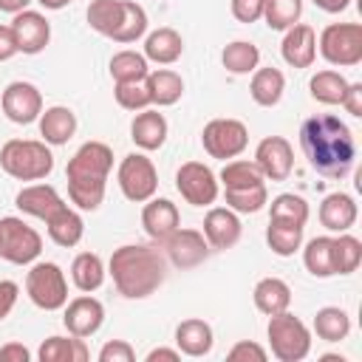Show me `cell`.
<instances>
[{
	"mask_svg": "<svg viewBox=\"0 0 362 362\" xmlns=\"http://www.w3.org/2000/svg\"><path fill=\"white\" fill-rule=\"evenodd\" d=\"M232 362H240V359H255V362H266V348H260L257 342H249V339H243V342H238V345H232L229 348V354H226Z\"/></svg>",
	"mask_w": 362,
	"mask_h": 362,
	"instance_id": "bcb514c9",
	"label": "cell"
},
{
	"mask_svg": "<svg viewBox=\"0 0 362 362\" xmlns=\"http://www.w3.org/2000/svg\"><path fill=\"white\" fill-rule=\"evenodd\" d=\"M62 322H65L68 334L85 339V337H90V334H96V331L102 328V322H105V305H102L96 297H90V294L85 291L82 297H74V300L65 305Z\"/></svg>",
	"mask_w": 362,
	"mask_h": 362,
	"instance_id": "2e32d148",
	"label": "cell"
},
{
	"mask_svg": "<svg viewBox=\"0 0 362 362\" xmlns=\"http://www.w3.org/2000/svg\"><path fill=\"white\" fill-rule=\"evenodd\" d=\"M255 164L260 167L263 178L286 181L294 167V150L283 136H266L255 150Z\"/></svg>",
	"mask_w": 362,
	"mask_h": 362,
	"instance_id": "9a60e30c",
	"label": "cell"
},
{
	"mask_svg": "<svg viewBox=\"0 0 362 362\" xmlns=\"http://www.w3.org/2000/svg\"><path fill=\"white\" fill-rule=\"evenodd\" d=\"M359 263H362L359 238L339 232V238H334V274H351L359 269Z\"/></svg>",
	"mask_w": 362,
	"mask_h": 362,
	"instance_id": "f35d334b",
	"label": "cell"
},
{
	"mask_svg": "<svg viewBox=\"0 0 362 362\" xmlns=\"http://www.w3.org/2000/svg\"><path fill=\"white\" fill-rule=\"evenodd\" d=\"M356 201L348 192H331L320 204V223L328 232H348L356 223Z\"/></svg>",
	"mask_w": 362,
	"mask_h": 362,
	"instance_id": "7402d4cb",
	"label": "cell"
},
{
	"mask_svg": "<svg viewBox=\"0 0 362 362\" xmlns=\"http://www.w3.org/2000/svg\"><path fill=\"white\" fill-rule=\"evenodd\" d=\"M17 209L25 212V215H34L40 221H51L57 212H62L68 204L59 198V192L51 187V184H31V187H23L14 198Z\"/></svg>",
	"mask_w": 362,
	"mask_h": 362,
	"instance_id": "ac0fdd59",
	"label": "cell"
},
{
	"mask_svg": "<svg viewBox=\"0 0 362 362\" xmlns=\"http://www.w3.org/2000/svg\"><path fill=\"white\" fill-rule=\"evenodd\" d=\"M303 14V0H266L263 3V20L274 31L291 28Z\"/></svg>",
	"mask_w": 362,
	"mask_h": 362,
	"instance_id": "ab89813d",
	"label": "cell"
},
{
	"mask_svg": "<svg viewBox=\"0 0 362 362\" xmlns=\"http://www.w3.org/2000/svg\"><path fill=\"white\" fill-rule=\"evenodd\" d=\"M25 291L31 303L42 311H57L68 303V283L57 263H34L25 274Z\"/></svg>",
	"mask_w": 362,
	"mask_h": 362,
	"instance_id": "ba28073f",
	"label": "cell"
},
{
	"mask_svg": "<svg viewBox=\"0 0 362 362\" xmlns=\"http://www.w3.org/2000/svg\"><path fill=\"white\" fill-rule=\"evenodd\" d=\"M11 31L17 40V51L23 54H40L51 40V25L40 11H17L11 20Z\"/></svg>",
	"mask_w": 362,
	"mask_h": 362,
	"instance_id": "e0dca14e",
	"label": "cell"
},
{
	"mask_svg": "<svg viewBox=\"0 0 362 362\" xmlns=\"http://www.w3.org/2000/svg\"><path fill=\"white\" fill-rule=\"evenodd\" d=\"M42 252V238L23 218H0V257L17 266L34 263Z\"/></svg>",
	"mask_w": 362,
	"mask_h": 362,
	"instance_id": "9c48e42d",
	"label": "cell"
},
{
	"mask_svg": "<svg viewBox=\"0 0 362 362\" xmlns=\"http://www.w3.org/2000/svg\"><path fill=\"white\" fill-rule=\"evenodd\" d=\"M76 133V116L71 107L54 105L45 113H40V136L45 144H65Z\"/></svg>",
	"mask_w": 362,
	"mask_h": 362,
	"instance_id": "484cf974",
	"label": "cell"
},
{
	"mask_svg": "<svg viewBox=\"0 0 362 362\" xmlns=\"http://www.w3.org/2000/svg\"><path fill=\"white\" fill-rule=\"evenodd\" d=\"M300 147L311 170L325 178H345L356 158V144L348 124L331 113L311 116L300 124Z\"/></svg>",
	"mask_w": 362,
	"mask_h": 362,
	"instance_id": "6da1fadb",
	"label": "cell"
},
{
	"mask_svg": "<svg viewBox=\"0 0 362 362\" xmlns=\"http://www.w3.org/2000/svg\"><path fill=\"white\" fill-rule=\"evenodd\" d=\"M223 189H243V187H257L263 184V173L255 161H226L221 170Z\"/></svg>",
	"mask_w": 362,
	"mask_h": 362,
	"instance_id": "60d3db41",
	"label": "cell"
},
{
	"mask_svg": "<svg viewBox=\"0 0 362 362\" xmlns=\"http://www.w3.org/2000/svg\"><path fill=\"white\" fill-rule=\"evenodd\" d=\"M175 189L181 198L192 206H209L218 198V181L215 173L201 161H187L175 173Z\"/></svg>",
	"mask_w": 362,
	"mask_h": 362,
	"instance_id": "7c38bea8",
	"label": "cell"
},
{
	"mask_svg": "<svg viewBox=\"0 0 362 362\" xmlns=\"http://www.w3.org/2000/svg\"><path fill=\"white\" fill-rule=\"evenodd\" d=\"M130 139L141 150H158L167 139V119L158 110H139L130 124Z\"/></svg>",
	"mask_w": 362,
	"mask_h": 362,
	"instance_id": "603a6c76",
	"label": "cell"
},
{
	"mask_svg": "<svg viewBox=\"0 0 362 362\" xmlns=\"http://www.w3.org/2000/svg\"><path fill=\"white\" fill-rule=\"evenodd\" d=\"M71 280L79 291H96L102 283H105V266H102V257L93 255V252H82L74 257L71 263Z\"/></svg>",
	"mask_w": 362,
	"mask_h": 362,
	"instance_id": "d6a6232c",
	"label": "cell"
},
{
	"mask_svg": "<svg viewBox=\"0 0 362 362\" xmlns=\"http://www.w3.org/2000/svg\"><path fill=\"white\" fill-rule=\"evenodd\" d=\"M28 359H31V354L20 342H8L0 348V362H28Z\"/></svg>",
	"mask_w": 362,
	"mask_h": 362,
	"instance_id": "f907efd6",
	"label": "cell"
},
{
	"mask_svg": "<svg viewBox=\"0 0 362 362\" xmlns=\"http://www.w3.org/2000/svg\"><path fill=\"white\" fill-rule=\"evenodd\" d=\"M280 54L291 68H311L317 57V34L305 23H294L286 28V37L280 42Z\"/></svg>",
	"mask_w": 362,
	"mask_h": 362,
	"instance_id": "d6986e66",
	"label": "cell"
},
{
	"mask_svg": "<svg viewBox=\"0 0 362 362\" xmlns=\"http://www.w3.org/2000/svg\"><path fill=\"white\" fill-rule=\"evenodd\" d=\"M266 243L274 255L288 257L303 246V226L291 223V221H272L269 218V229H266Z\"/></svg>",
	"mask_w": 362,
	"mask_h": 362,
	"instance_id": "1f68e13d",
	"label": "cell"
},
{
	"mask_svg": "<svg viewBox=\"0 0 362 362\" xmlns=\"http://www.w3.org/2000/svg\"><path fill=\"white\" fill-rule=\"evenodd\" d=\"M31 0H0V11H8V14H17L28 6Z\"/></svg>",
	"mask_w": 362,
	"mask_h": 362,
	"instance_id": "11a10c76",
	"label": "cell"
},
{
	"mask_svg": "<svg viewBox=\"0 0 362 362\" xmlns=\"http://www.w3.org/2000/svg\"><path fill=\"white\" fill-rule=\"evenodd\" d=\"M116 178H119L122 195L127 201H136V204L150 201L156 195V189H158V173H156L153 161L147 156H141V153L124 156L122 164H119Z\"/></svg>",
	"mask_w": 362,
	"mask_h": 362,
	"instance_id": "30bf717a",
	"label": "cell"
},
{
	"mask_svg": "<svg viewBox=\"0 0 362 362\" xmlns=\"http://www.w3.org/2000/svg\"><path fill=\"white\" fill-rule=\"evenodd\" d=\"M320 54L331 65H359L362 62V25L359 23H331L320 34Z\"/></svg>",
	"mask_w": 362,
	"mask_h": 362,
	"instance_id": "52a82bcc",
	"label": "cell"
},
{
	"mask_svg": "<svg viewBox=\"0 0 362 362\" xmlns=\"http://www.w3.org/2000/svg\"><path fill=\"white\" fill-rule=\"evenodd\" d=\"M40 362H85L88 359V348L82 337H48L40 351H37Z\"/></svg>",
	"mask_w": 362,
	"mask_h": 362,
	"instance_id": "f546056e",
	"label": "cell"
},
{
	"mask_svg": "<svg viewBox=\"0 0 362 362\" xmlns=\"http://www.w3.org/2000/svg\"><path fill=\"white\" fill-rule=\"evenodd\" d=\"M201 144L212 158H235L246 150L249 144V130L243 122L238 119H212L204 133H201Z\"/></svg>",
	"mask_w": 362,
	"mask_h": 362,
	"instance_id": "8fae6325",
	"label": "cell"
},
{
	"mask_svg": "<svg viewBox=\"0 0 362 362\" xmlns=\"http://www.w3.org/2000/svg\"><path fill=\"white\" fill-rule=\"evenodd\" d=\"M164 252H167V260L178 269H192L198 263L206 260L209 255V243L204 238V232L198 229H175L167 240H164Z\"/></svg>",
	"mask_w": 362,
	"mask_h": 362,
	"instance_id": "4fadbf2b",
	"label": "cell"
},
{
	"mask_svg": "<svg viewBox=\"0 0 362 362\" xmlns=\"http://www.w3.org/2000/svg\"><path fill=\"white\" fill-rule=\"evenodd\" d=\"M266 334H269L272 354L280 362H300L311 351V331L305 328V322L300 317H294L288 311L272 314Z\"/></svg>",
	"mask_w": 362,
	"mask_h": 362,
	"instance_id": "8992f818",
	"label": "cell"
},
{
	"mask_svg": "<svg viewBox=\"0 0 362 362\" xmlns=\"http://www.w3.org/2000/svg\"><path fill=\"white\" fill-rule=\"evenodd\" d=\"M311 3L317 8H322V11H328V14H337V11H345L351 0H311Z\"/></svg>",
	"mask_w": 362,
	"mask_h": 362,
	"instance_id": "f5cc1de1",
	"label": "cell"
},
{
	"mask_svg": "<svg viewBox=\"0 0 362 362\" xmlns=\"http://www.w3.org/2000/svg\"><path fill=\"white\" fill-rule=\"evenodd\" d=\"M178 223H181L178 206L167 198H150L141 209V226L156 243H164L178 229Z\"/></svg>",
	"mask_w": 362,
	"mask_h": 362,
	"instance_id": "ffe728a7",
	"label": "cell"
},
{
	"mask_svg": "<svg viewBox=\"0 0 362 362\" xmlns=\"http://www.w3.org/2000/svg\"><path fill=\"white\" fill-rule=\"evenodd\" d=\"M42 8H51V11H57V8H65L68 3H74V0H37Z\"/></svg>",
	"mask_w": 362,
	"mask_h": 362,
	"instance_id": "9f6ffc18",
	"label": "cell"
},
{
	"mask_svg": "<svg viewBox=\"0 0 362 362\" xmlns=\"http://www.w3.org/2000/svg\"><path fill=\"white\" fill-rule=\"evenodd\" d=\"M252 297H255L257 311H263L266 317H272V314L288 311L291 288H288V283H286V280H280V277H263V280H257V286H255Z\"/></svg>",
	"mask_w": 362,
	"mask_h": 362,
	"instance_id": "4316f807",
	"label": "cell"
},
{
	"mask_svg": "<svg viewBox=\"0 0 362 362\" xmlns=\"http://www.w3.org/2000/svg\"><path fill=\"white\" fill-rule=\"evenodd\" d=\"M17 294H20V288H17L14 280H0V320H6L11 314V308L17 303Z\"/></svg>",
	"mask_w": 362,
	"mask_h": 362,
	"instance_id": "c3c4849f",
	"label": "cell"
},
{
	"mask_svg": "<svg viewBox=\"0 0 362 362\" xmlns=\"http://www.w3.org/2000/svg\"><path fill=\"white\" fill-rule=\"evenodd\" d=\"M113 93H116L119 107L124 110H144L150 105V93L144 82H116Z\"/></svg>",
	"mask_w": 362,
	"mask_h": 362,
	"instance_id": "ee69618b",
	"label": "cell"
},
{
	"mask_svg": "<svg viewBox=\"0 0 362 362\" xmlns=\"http://www.w3.org/2000/svg\"><path fill=\"white\" fill-rule=\"evenodd\" d=\"M17 54V40H14V31L11 25H0V62L11 59Z\"/></svg>",
	"mask_w": 362,
	"mask_h": 362,
	"instance_id": "816d5d0a",
	"label": "cell"
},
{
	"mask_svg": "<svg viewBox=\"0 0 362 362\" xmlns=\"http://www.w3.org/2000/svg\"><path fill=\"white\" fill-rule=\"evenodd\" d=\"M283 90H286V76H283V71H277V68H272V65L252 71L249 93H252V99H255L257 105H263V107L277 105L280 96H283Z\"/></svg>",
	"mask_w": 362,
	"mask_h": 362,
	"instance_id": "83f0119b",
	"label": "cell"
},
{
	"mask_svg": "<svg viewBox=\"0 0 362 362\" xmlns=\"http://www.w3.org/2000/svg\"><path fill=\"white\" fill-rule=\"evenodd\" d=\"M272 221H291V223H300L305 226L308 221V204L294 195V192H280L277 198H272Z\"/></svg>",
	"mask_w": 362,
	"mask_h": 362,
	"instance_id": "b9f144b4",
	"label": "cell"
},
{
	"mask_svg": "<svg viewBox=\"0 0 362 362\" xmlns=\"http://www.w3.org/2000/svg\"><path fill=\"white\" fill-rule=\"evenodd\" d=\"M133 359H136V351L124 339H110L99 351V362H133Z\"/></svg>",
	"mask_w": 362,
	"mask_h": 362,
	"instance_id": "f6af8a7d",
	"label": "cell"
},
{
	"mask_svg": "<svg viewBox=\"0 0 362 362\" xmlns=\"http://www.w3.org/2000/svg\"><path fill=\"white\" fill-rule=\"evenodd\" d=\"M184 54V40L175 28H156L153 34H147L144 40V57L158 62V65H173L178 57Z\"/></svg>",
	"mask_w": 362,
	"mask_h": 362,
	"instance_id": "d4e9b609",
	"label": "cell"
},
{
	"mask_svg": "<svg viewBox=\"0 0 362 362\" xmlns=\"http://www.w3.org/2000/svg\"><path fill=\"white\" fill-rule=\"evenodd\" d=\"M110 277L113 286L122 297L127 300H141L150 297L167 277V257L158 246H144V243H127L119 246L110 255Z\"/></svg>",
	"mask_w": 362,
	"mask_h": 362,
	"instance_id": "7a4b0ae2",
	"label": "cell"
},
{
	"mask_svg": "<svg viewBox=\"0 0 362 362\" xmlns=\"http://www.w3.org/2000/svg\"><path fill=\"white\" fill-rule=\"evenodd\" d=\"M342 105L351 116H362V82H348V90L342 96Z\"/></svg>",
	"mask_w": 362,
	"mask_h": 362,
	"instance_id": "681fc988",
	"label": "cell"
},
{
	"mask_svg": "<svg viewBox=\"0 0 362 362\" xmlns=\"http://www.w3.org/2000/svg\"><path fill=\"white\" fill-rule=\"evenodd\" d=\"M263 3L266 0H232V14L240 23H255L263 17Z\"/></svg>",
	"mask_w": 362,
	"mask_h": 362,
	"instance_id": "7dc6e473",
	"label": "cell"
},
{
	"mask_svg": "<svg viewBox=\"0 0 362 362\" xmlns=\"http://www.w3.org/2000/svg\"><path fill=\"white\" fill-rule=\"evenodd\" d=\"M212 342H215L212 328L204 320H195L192 317V320L178 322V328H175V345L187 356H206L212 351Z\"/></svg>",
	"mask_w": 362,
	"mask_h": 362,
	"instance_id": "cb8c5ba5",
	"label": "cell"
},
{
	"mask_svg": "<svg viewBox=\"0 0 362 362\" xmlns=\"http://www.w3.org/2000/svg\"><path fill=\"white\" fill-rule=\"evenodd\" d=\"M204 238L212 249H229L240 240V218L229 206H212L204 218Z\"/></svg>",
	"mask_w": 362,
	"mask_h": 362,
	"instance_id": "44dd1931",
	"label": "cell"
},
{
	"mask_svg": "<svg viewBox=\"0 0 362 362\" xmlns=\"http://www.w3.org/2000/svg\"><path fill=\"white\" fill-rule=\"evenodd\" d=\"M221 62L229 74H252L260 62V51L255 42L246 40H235L221 51Z\"/></svg>",
	"mask_w": 362,
	"mask_h": 362,
	"instance_id": "74e56055",
	"label": "cell"
},
{
	"mask_svg": "<svg viewBox=\"0 0 362 362\" xmlns=\"http://www.w3.org/2000/svg\"><path fill=\"white\" fill-rule=\"evenodd\" d=\"M314 331L325 342H339L351 331V317L337 305H325V308H320L314 314Z\"/></svg>",
	"mask_w": 362,
	"mask_h": 362,
	"instance_id": "8d00e7d4",
	"label": "cell"
},
{
	"mask_svg": "<svg viewBox=\"0 0 362 362\" xmlns=\"http://www.w3.org/2000/svg\"><path fill=\"white\" fill-rule=\"evenodd\" d=\"M3 113L14 124H31L42 113V93L31 82H11L3 90Z\"/></svg>",
	"mask_w": 362,
	"mask_h": 362,
	"instance_id": "5bb4252c",
	"label": "cell"
},
{
	"mask_svg": "<svg viewBox=\"0 0 362 362\" xmlns=\"http://www.w3.org/2000/svg\"><path fill=\"white\" fill-rule=\"evenodd\" d=\"M144 85H147V93H150V105H158V107L175 105L181 99V93H184V79L170 68L150 71Z\"/></svg>",
	"mask_w": 362,
	"mask_h": 362,
	"instance_id": "f1b7e54d",
	"label": "cell"
},
{
	"mask_svg": "<svg viewBox=\"0 0 362 362\" xmlns=\"http://www.w3.org/2000/svg\"><path fill=\"white\" fill-rule=\"evenodd\" d=\"M269 201V192H266V184H257V187H243V189H226V206L232 212H257L263 209Z\"/></svg>",
	"mask_w": 362,
	"mask_h": 362,
	"instance_id": "7bdbcfd3",
	"label": "cell"
},
{
	"mask_svg": "<svg viewBox=\"0 0 362 362\" xmlns=\"http://www.w3.org/2000/svg\"><path fill=\"white\" fill-rule=\"evenodd\" d=\"M45 226H48L51 240H54L57 246H65V249L76 246V243L82 240V235H85V223H82L79 212H74L71 206H65L62 212H57Z\"/></svg>",
	"mask_w": 362,
	"mask_h": 362,
	"instance_id": "4dcf8cb0",
	"label": "cell"
},
{
	"mask_svg": "<svg viewBox=\"0 0 362 362\" xmlns=\"http://www.w3.org/2000/svg\"><path fill=\"white\" fill-rule=\"evenodd\" d=\"M308 90H311V99H317L322 105H342L348 79L339 71H317L308 82Z\"/></svg>",
	"mask_w": 362,
	"mask_h": 362,
	"instance_id": "e575fe53",
	"label": "cell"
},
{
	"mask_svg": "<svg viewBox=\"0 0 362 362\" xmlns=\"http://www.w3.org/2000/svg\"><path fill=\"white\" fill-rule=\"evenodd\" d=\"M113 167V150L105 141H85L65 167L68 198L79 209H99L105 201V181Z\"/></svg>",
	"mask_w": 362,
	"mask_h": 362,
	"instance_id": "3957f363",
	"label": "cell"
},
{
	"mask_svg": "<svg viewBox=\"0 0 362 362\" xmlns=\"http://www.w3.org/2000/svg\"><path fill=\"white\" fill-rule=\"evenodd\" d=\"M181 356V351H173V348H153L147 354V362H156V359H167V362H175Z\"/></svg>",
	"mask_w": 362,
	"mask_h": 362,
	"instance_id": "db71d44e",
	"label": "cell"
},
{
	"mask_svg": "<svg viewBox=\"0 0 362 362\" xmlns=\"http://www.w3.org/2000/svg\"><path fill=\"white\" fill-rule=\"evenodd\" d=\"M150 74L147 57L139 51H119L110 57V76L113 82H144Z\"/></svg>",
	"mask_w": 362,
	"mask_h": 362,
	"instance_id": "d590c367",
	"label": "cell"
},
{
	"mask_svg": "<svg viewBox=\"0 0 362 362\" xmlns=\"http://www.w3.org/2000/svg\"><path fill=\"white\" fill-rule=\"evenodd\" d=\"M0 167L17 181H40L54 170V156L45 141L11 139L0 150Z\"/></svg>",
	"mask_w": 362,
	"mask_h": 362,
	"instance_id": "5b68a950",
	"label": "cell"
},
{
	"mask_svg": "<svg viewBox=\"0 0 362 362\" xmlns=\"http://www.w3.org/2000/svg\"><path fill=\"white\" fill-rule=\"evenodd\" d=\"M303 263L314 277H331L334 274V238L328 235L311 238L303 249Z\"/></svg>",
	"mask_w": 362,
	"mask_h": 362,
	"instance_id": "836d02e7",
	"label": "cell"
},
{
	"mask_svg": "<svg viewBox=\"0 0 362 362\" xmlns=\"http://www.w3.org/2000/svg\"><path fill=\"white\" fill-rule=\"evenodd\" d=\"M88 23L102 37L116 42H136L147 31V11L133 0H90Z\"/></svg>",
	"mask_w": 362,
	"mask_h": 362,
	"instance_id": "277c9868",
	"label": "cell"
}]
</instances>
